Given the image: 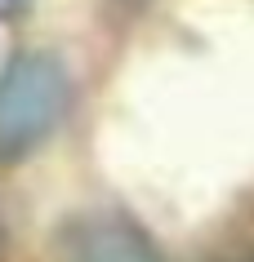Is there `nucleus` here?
<instances>
[{
    "instance_id": "nucleus-1",
    "label": "nucleus",
    "mask_w": 254,
    "mask_h": 262,
    "mask_svg": "<svg viewBox=\"0 0 254 262\" xmlns=\"http://www.w3.org/2000/svg\"><path fill=\"white\" fill-rule=\"evenodd\" d=\"M71 111V71L58 54L23 49L0 67V165H23Z\"/></svg>"
},
{
    "instance_id": "nucleus-2",
    "label": "nucleus",
    "mask_w": 254,
    "mask_h": 262,
    "mask_svg": "<svg viewBox=\"0 0 254 262\" xmlns=\"http://www.w3.org/2000/svg\"><path fill=\"white\" fill-rule=\"evenodd\" d=\"M63 262H169L165 249L121 209H85L63 231Z\"/></svg>"
}]
</instances>
